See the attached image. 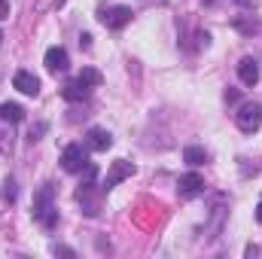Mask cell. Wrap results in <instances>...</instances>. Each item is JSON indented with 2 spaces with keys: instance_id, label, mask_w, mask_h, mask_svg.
<instances>
[{
  "instance_id": "obj_1",
  "label": "cell",
  "mask_w": 262,
  "mask_h": 259,
  "mask_svg": "<svg viewBox=\"0 0 262 259\" xmlns=\"http://www.w3.org/2000/svg\"><path fill=\"white\" fill-rule=\"evenodd\" d=\"M34 217H37L46 229H52V226L58 223V210H55V204H52V186H49V183L34 195Z\"/></svg>"
},
{
  "instance_id": "obj_2",
  "label": "cell",
  "mask_w": 262,
  "mask_h": 259,
  "mask_svg": "<svg viewBox=\"0 0 262 259\" xmlns=\"http://www.w3.org/2000/svg\"><path fill=\"white\" fill-rule=\"evenodd\" d=\"M235 122H238V128H241V131L253 134V131L262 125V104H256V101L241 104V107H238V113H235Z\"/></svg>"
},
{
  "instance_id": "obj_3",
  "label": "cell",
  "mask_w": 262,
  "mask_h": 259,
  "mask_svg": "<svg viewBox=\"0 0 262 259\" xmlns=\"http://www.w3.org/2000/svg\"><path fill=\"white\" fill-rule=\"evenodd\" d=\"M85 165H89V149L82 143H67L64 153H61V168L67 174H79Z\"/></svg>"
},
{
  "instance_id": "obj_4",
  "label": "cell",
  "mask_w": 262,
  "mask_h": 259,
  "mask_svg": "<svg viewBox=\"0 0 262 259\" xmlns=\"http://www.w3.org/2000/svg\"><path fill=\"white\" fill-rule=\"evenodd\" d=\"M131 15H134V12H131L128 6H110V9H104L98 18H101V25H104V28L119 31V28H125V25L131 21Z\"/></svg>"
},
{
  "instance_id": "obj_5",
  "label": "cell",
  "mask_w": 262,
  "mask_h": 259,
  "mask_svg": "<svg viewBox=\"0 0 262 259\" xmlns=\"http://www.w3.org/2000/svg\"><path fill=\"white\" fill-rule=\"evenodd\" d=\"M177 192H180V198H195V195H201L204 192V177L195 174V171L183 174V177L177 180Z\"/></svg>"
},
{
  "instance_id": "obj_6",
  "label": "cell",
  "mask_w": 262,
  "mask_h": 259,
  "mask_svg": "<svg viewBox=\"0 0 262 259\" xmlns=\"http://www.w3.org/2000/svg\"><path fill=\"white\" fill-rule=\"evenodd\" d=\"M131 174H134V165H131V162H125V159H119V162H113V165H110L104 186H107V189H110V186H119L122 180H128Z\"/></svg>"
},
{
  "instance_id": "obj_7",
  "label": "cell",
  "mask_w": 262,
  "mask_h": 259,
  "mask_svg": "<svg viewBox=\"0 0 262 259\" xmlns=\"http://www.w3.org/2000/svg\"><path fill=\"white\" fill-rule=\"evenodd\" d=\"M12 85H15L21 95H31V98H37V95H40V79H37L31 70H18V73L12 76Z\"/></svg>"
},
{
  "instance_id": "obj_8",
  "label": "cell",
  "mask_w": 262,
  "mask_h": 259,
  "mask_svg": "<svg viewBox=\"0 0 262 259\" xmlns=\"http://www.w3.org/2000/svg\"><path fill=\"white\" fill-rule=\"evenodd\" d=\"M43 64H46V70H49V73H61V70H67L70 58H67V52L61 49V46H49V49H46Z\"/></svg>"
},
{
  "instance_id": "obj_9",
  "label": "cell",
  "mask_w": 262,
  "mask_h": 259,
  "mask_svg": "<svg viewBox=\"0 0 262 259\" xmlns=\"http://www.w3.org/2000/svg\"><path fill=\"white\" fill-rule=\"evenodd\" d=\"M85 143H89V149H95V153H104V149H110V143H113V134L107 128H89L85 134Z\"/></svg>"
},
{
  "instance_id": "obj_10",
  "label": "cell",
  "mask_w": 262,
  "mask_h": 259,
  "mask_svg": "<svg viewBox=\"0 0 262 259\" xmlns=\"http://www.w3.org/2000/svg\"><path fill=\"white\" fill-rule=\"evenodd\" d=\"M61 95H64V101L79 104V101H85V98H89V85H85V82H79V79H67L64 89H61Z\"/></svg>"
},
{
  "instance_id": "obj_11",
  "label": "cell",
  "mask_w": 262,
  "mask_h": 259,
  "mask_svg": "<svg viewBox=\"0 0 262 259\" xmlns=\"http://www.w3.org/2000/svg\"><path fill=\"white\" fill-rule=\"evenodd\" d=\"M238 76H241L244 85H256V82H259V64H256V58H241Z\"/></svg>"
},
{
  "instance_id": "obj_12",
  "label": "cell",
  "mask_w": 262,
  "mask_h": 259,
  "mask_svg": "<svg viewBox=\"0 0 262 259\" xmlns=\"http://www.w3.org/2000/svg\"><path fill=\"white\" fill-rule=\"evenodd\" d=\"M25 119V110L18 104H0V122H21Z\"/></svg>"
},
{
  "instance_id": "obj_13",
  "label": "cell",
  "mask_w": 262,
  "mask_h": 259,
  "mask_svg": "<svg viewBox=\"0 0 262 259\" xmlns=\"http://www.w3.org/2000/svg\"><path fill=\"white\" fill-rule=\"evenodd\" d=\"M183 162L192 165V168L204 165V162H207V149H204V146H186V149H183Z\"/></svg>"
},
{
  "instance_id": "obj_14",
  "label": "cell",
  "mask_w": 262,
  "mask_h": 259,
  "mask_svg": "<svg viewBox=\"0 0 262 259\" xmlns=\"http://www.w3.org/2000/svg\"><path fill=\"white\" fill-rule=\"evenodd\" d=\"M76 79H79V82H85L89 89H95V85H101V82H104V76H101V70H95V67H82Z\"/></svg>"
},
{
  "instance_id": "obj_15",
  "label": "cell",
  "mask_w": 262,
  "mask_h": 259,
  "mask_svg": "<svg viewBox=\"0 0 262 259\" xmlns=\"http://www.w3.org/2000/svg\"><path fill=\"white\" fill-rule=\"evenodd\" d=\"M52 253H58V256H76V253H73L70 247H64V244H55V247H52Z\"/></svg>"
},
{
  "instance_id": "obj_16",
  "label": "cell",
  "mask_w": 262,
  "mask_h": 259,
  "mask_svg": "<svg viewBox=\"0 0 262 259\" xmlns=\"http://www.w3.org/2000/svg\"><path fill=\"white\" fill-rule=\"evenodd\" d=\"M3 186H6V189H3V195H6V198H15V183H12V180H6Z\"/></svg>"
},
{
  "instance_id": "obj_17",
  "label": "cell",
  "mask_w": 262,
  "mask_h": 259,
  "mask_svg": "<svg viewBox=\"0 0 262 259\" xmlns=\"http://www.w3.org/2000/svg\"><path fill=\"white\" fill-rule=\"evenodd\" d=\"M0 18H9V0H0Z\"/></svg>"
},
{
  "instance_id": "obj_18",
  "label": "cell",
  "mask_w": 262,
  "mask_h": 259,
  "mask_svg": "<svg viewBox=\"0 0 262 259\" xmlns=\"http://www.w3.org/2000/svg\"><path fill=\"white\" fill-rule=\"evenodd\" d=\"M226 101L235 104V101H238V89H229V92H226Z\"/></svg>"
},
{
  "instance_id": "obj_19",
  "label": "cell",
  "mask_w": 262,
  "mask_h": 259,
  "mask_svg": "<svg viewBox=\"0 0 262 259\" xmlns=\"http://www.w3.org/2000/svg\"><path fill=\"white\" fill-rule=\"evenodd\" d=\"M79 46H82V49H89V46H92V37H89V34H82V37H79Z\"/></svg>"
},
{
  "instance_id": "obj_20",
  "label": "cell",
  "mask_w": 262,
  "mask_h": 259,
  "mask_svg": "<svg viewBox=\"0 0 262 259\" xmlns=\"http://www.w3.org/2000/svg\"><path fill=\"white\" fill-rule=\"evenodd\" d=\"M244 253H247V256L253 259V256H259V247H256V244H250V247H247V250H244Z\"/></svg>"
},
{
  "instance_id": "obj_21",
  "label": "cell",
  "mask_w": 262,
  "mask_h": 259,
  "mask_svg": "<svg viewBox=\"0 0 262 259\" xmlns=\"http://www.w3.org/2000/svg\"><path fill=\"white\" fill-rule=\"evenodd\" d=\"M256 220H259V223H262V201H259V204H256Z\"/></svg>"
},
{
  "instance_id": "obj_22",
  "label": "cell",
  "mask_w": 262,
  "mask_h": 259,
  "mask_svg": "<svg viewBox=\"0 0 262 259\" xmlns=\"http://www.w3.org/2000/svg\"><path fill=\"white\" fill-rule=\"evenodd\" d=\"M204 3H213V0H204Z\"/></svg>"
},
{
  "instance_id": "obj_23",
  "label": "cell",
  "mask_w": 262,
  "mask_h": 259,
  "mask_svg": "<svg viewBox=\"0 0 262 259\" xmlns=\"http://www.w3.org/2000/svg\"><path fill=\"white\" fill-rule=\"evenodd\" d=\"M0 40H3V34H0Z\"/></svg>"
}]
</instances>
